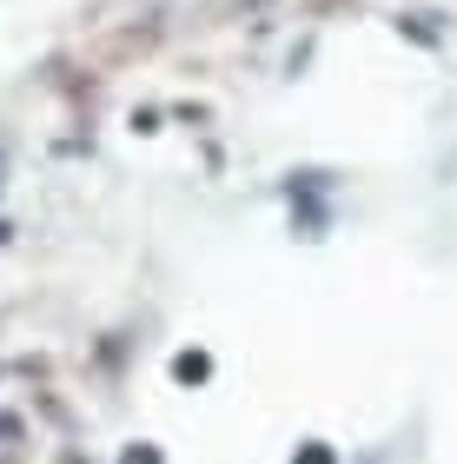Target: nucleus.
<instances>
[{"label": "nucleus", "instance_id": "nucleus-1", "mask_svg": "<svg viewBox=\"0 0 457 464\" xmlns=\"http://www.w3.org/2000/svg\"><path fill=\"white\" fill-rule=\"evenodd\" d=\"M173 372L186 378V385H193V378H205V372H213V365H205V358H199V352H179V358H173Z\"/></svg>", "mask_w": 457, "mask_h": 464}, {"label": "nucleus", "instance_id": "nucleus-2", "mask_svg": "<svg viewBox=\"0 0 457 464\" xmlns=\"http://www.w3.org/2000/svg\"><path fill=\"white\" fill-rule=\"evenodd\" d=\"M119 464H159V451H153V445H133V451L119 458Z\"/></svg>", "mask_w": 457, "mask_h": 464}, {"label": "nucleus", "instance_id": "nucleus-3", "mask_svg": "<svg viewBox=\"0 0 457 464\" xmlns=\"http://www.w3.org/2000/svg\"><path fill=\"white\" fill-rule=\"evenodd\" d=\"M299 464H331V451H325V445H311V451H305Z\"/></svg>", "mask_w": 457, "mask_h": 464}]
</instances>
